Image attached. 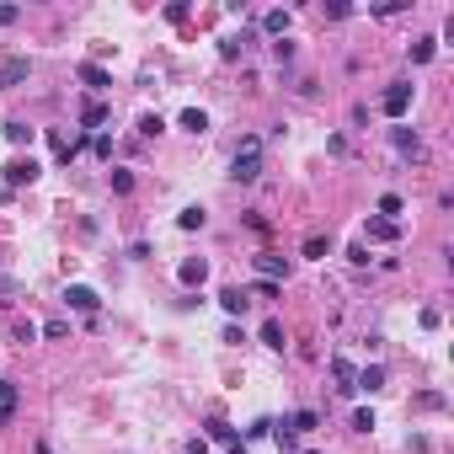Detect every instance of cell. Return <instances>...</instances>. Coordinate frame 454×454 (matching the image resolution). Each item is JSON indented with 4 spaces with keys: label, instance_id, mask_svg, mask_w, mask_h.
<instances>
[{
    "label": "cell",
    "instance_id": "14",
    "mask_svg": "<svg viewBox=\"0 0 454 454\" xmlns=\"http://www.w3.org/2000/svg\"><path fill=\"white\" fill-rule=\"evenodd\" d=\"M395 235H401L395 219H369V240H395Z\"/></svg>",
    "mask_w": 454,
    "mask_h": 454
},
{
    "label": "cell",
    "instance_id": "6",
    "mask_svg": "<svg viewBox=\"0 0 454 454\" xmlns=\"http://www.w3.org/2000/svg\"><path fill=\"white\" fill-rule=\"evenodd\" d=\"M332 380H337V390H342V395L359 390V369H353L347 359H332Z\"/></svg>",
    "mask_w": 454,
    "mask_h": 454
},
{
    "label": "cell",
    "instance_id": "26",
    "mask_svg": "<svg viewBox=\"0 0 454 454\" xmlns=\"http://www.w3.org/2000/svg\"><path fill=\"white\" fill-rule=\"evenodd\" d=\"M273 438H278V449H284V454H294V449H299V443H294V428H289V422L273 433Z\"/></svg>",
    "mask_w": 454,
    "mask_h": 454
},
{
    "label": "cell",
    "instance_id": "19",
    "mask_svg": "<svg viewBox=\"0 0 454 454\" xmlns=\"http://www.w3.org/2000/svg\"><path fill=\"white\" fill-rule=\"evenodd\" d=\"M262 27H267L273 37H284V33H289V11H267V16H262Z\"/></svg>",
    "mask_w": 454,
    "mask_h": 454
},
{
    "label": "cell",
    "instance_id": "18",
    "mask_svg": "<svg viewBox=\"0 0 454 454\" xmlns=\"http://www.w3.org/2000/svg\"><path fill=\"white\" fill-rule=\"evenodd\" d=\"M11 412H16V385L0 380V417H11Z\"/></svg>",
    "mask_w": 454,
    "mask_h": 454
},
{
    "label": "cell",
    "instance_id": "13",
    "mask_svg": "<svg viewBox=\"0 0 454 454\" xmlns=\"http://www.w3.org/2000/svg\"><path fill=\"white\" fill-rule=\"evenodd\" d=\"M182 129H187V134H209V112L204 107H187V112H182Z\"/></svg>",
    "mask_w": 454,
    "mask_h": 454
},
{
    "label": "cell",
    "instance_id": "15",
    "mask_svg": "<svg viewBox=\"0 0 454 454\" xmlns=\"http://www.w3.org/2000/svg\"><path fill=\"white\" fill-rule=\"evenodd\" d=\"M380 385H385V369H380V363L359 369V390H380Z\"/></svg>",
    "mask_w": 454,
    "mask_h": 454
},
{
    "label": "cell",
    "instance_id": "8",
    "mask_svg": "<svg viewBox=\"0 0 454 454\" xmlns=\"http://www.w3.org/2000/svg\"><path fill=\"white\" fill-rule=\"evenodd\" d=\"M257 273L273 284V278H289V262H284V257H273V251H262V257H257Z\"/></svg>",
    "mask_w": 454,
    "mask_h": 454
},
{
    "label": "cell",
    "instance_id": "23",
    "mask_svg": "<svg viewBox=\"0 0 454 454\" xmlns=\"http://www.w3.org/2000/svg\"><path fill=\"white\" fill-rule=\"evenodd\" d=\"M161 129H166V123H161V118H156V112H144V118H139V134H144V139H156V134H161Z\"/></svg>",
    "mask_w": 454,
    "mask_h": 454
},
{
    "label": "cell",
    "instance_id": "9",
    "mask_svg": "<svg viewBox=\"0 0 454 454\" xmlns=\"http://www.w3.org/2000/svg\"><path fill=\"white\" fill-rule=\"evenodd\" d=\"M102 123H107V107H102V102H81V129H102Z\"/></svg>",
    "mask_w": 454,
    "mask_h": 454
},
{
    "label": "cell",
    "instance_id": "17",
    "mask_svg": "<svg viewBox=\"0 0 454 454\" xmlns=\"http://www.w3.org/2000/svg\"><path fill=\"white\" fill-rule=\"evenodd\" d=\"M6 139H11V144H33V129H27L22 118H11V123H6Z\"/></svg>",
    "mask_w": 454,
    "mask_h": 454
},
{
    "label": "cell",
    "instance_id": "12",
    "mask_svg": "<svg viewBox=\"0 0 454 454\" xmlns=\"http://www.w3.org/2000/svg\"><path fill=\"white\" fill-rule=\"evenodd\" d=\"M246 299H251L246 289H219V305H225L230 315H240V310H246Z\"/></svg>",
    "mask_w": 454,
    "mask_h": 454
},
{
    "label": "cell",
    "instance_id": "32",
    "mask_svg": "<svg viewBox=\"0 0 454 454\" xmlns=\"http://www.w3.org/2000/svg\"><path fill=\"white\" fill-rule=\"evenodd\" d=\"M230 454H246V449H240V443H230Z\"/></svg>",
    "mask_w": 454,
    "mask_h": 454
},
{
    "label": "cell",
    "instance_id": "27",
    "mask_svg": "<svg viewBox=\"0 0 454 454\" xmlns=\"http://www.w3.org/2000/svg\"><path fill=\"white\" fill-rule=\"evenodd\" d=\"M315 422H321V417H315V412H294V422H289V428H299V433H310Z\"/></svg>",
    "mask_w": 454,
    "mask_h": 454
},
{
    "label": "cell",
    "instance_id": "4",
    "mask_svg": "<svg viewBox=\"0 0 454 454\" xmlns=\"http://www.w3.org/2000/svg\"><path fill=\"white\" fill-rule=\"evenodd\" d=\"M177 278H182V289H204L209 284V262L204 257H187V262L177 267Z\"/></svg>",
    "mask_w": 454,
    "mask_h": 454
},
{
    "label": "cell",
    "instance_id": "5",
    "mask_svg": "<svg viewBox=\"0 0 454 454\" xmlns=\"http://www.w3.org/2000/svg\"><path fill=\"white\" fill-rule=\"evenodd\" d=\"M64 299H70V310H81V315H96V305H102L96 289H86V284H70V289H64Z\"/></svg>",
    "mask_w": 454,
    "mask_h": 454
},
{
    "label": "cell",
    "instance_id": "2",
    "mask_svg": "<svg viewBox=\"0 0 454 454\" xmlns=\"http://www.w3.org/2000/svg\"><path fill=\"white\" fill-rule=\"evenodd\" d=\"M407 107H412V81H395L390 91L380 96V112H385V118H401Z\"/></svg>",
    "mask_w": 454,
    "mask_h": 454
},
{
    "label": "cell",
    "instance_id": "1",
    "mask_svg": "<svg viewBox=\"0 0 454 454\" xmlns=\"http://www.w3.org/2000/svg\"><path fill=\"white\" fill-rule=\"evenodd\" d=\"M230 177H235V182H257V177H262V139H240Z\"/></svg>",
    "mask_w": 454,
    "mask_h": 454
},
{
    "label": "cell",
    "instance_id": "21",
    "mask_svg": "<svg viewBox=\"0 0 454 454\" xmlns=\"http://www.w3.org/2000/svg\"><path fill=\"white\" fill-rule=\"evenodd\" d=\"M433 59V37H417V43H412V64H428Z\"/></svg>",
    "mask_w": 454,
    "mask_h": 454
},
{
    "label": "cell",
    "instance_id": "22",
    "mask_svg": "<svg viewBox=\"0 0 454 454\" xmlns=\"http://www.w3.org/2000/svg\"><path fill=\"white\" fill-rule=\"evenodd\" d=\"M262 342H267V347H278V353H284V326H278V321H267V326H262Z\"/></svg>",
    "mask_w": 454,
    "mask_h": 454
},
{
    "label": "cell",
    "instance_id": "7",
    "mask_svg": "<svg viewBox=\"0 0 454 454\" xmlns=\"http://www.w3.org/2000/svg\"><path fill=\"white\" fill-rule=\"evenodd\" d=\"M390 139H395V150H401V156H412V161H422V139L412 129H390Z\"/></svg>",
    "mask_w": 454,
    "mask_h": 454
},
{
    "label": "cell",
    "instance_id": "28",
    "mask_svg": "<svg viewBox=\"0 0 454 454\" xmlns=\"http://www.w3.org/2000/svg\"><path fill=\"white\" fill-rule=\"evenodd\" d=\"M353 428H359V433H369V428H374V412H369V407H363V412H353Z\"/></svg>",
    "mask_w": 454,
    "mask_h": 454
},
{
    "label": "cell",
    "instance_id": "30",
    "mask_svg": "<svg viewBox=\"0 0 454 454\" xmlns=\"http://www.w3.org/2000/svg\"><path fill=\"white\" fill-rule=\"evenodd\" d=\"M246 294H257V299H278V284H267V278H262V284L246 289Z\"/></svg>",
    "mask_w": 454,
    "mask_h": 454
},
{
    "label": "cell",
    "instance_id": "10",
    "mask_svg": "<svg viewBox=\"0 0 454 454\" xmlns=\"http://www.w3.org/2000/svg\"><path fill=\"white\" fill-rule=\"evenodd\" d=\"M81 81L91 86V91H107V86H112V75L102 70V64H81Z\"/></svg>",
    "mask_w": 454,
    "mask_h": 454
},
{
    "label": "cell",
    "instance_id": "25",
    "mask_svg": "<svg viewBox=\"0 0 454 454\" xmlns=\"http://www.w3.org/2000/svg\"><path fill=\"white\" fill-rule=\"evenodd\" d=\"M395 214H401V198H395V192H385V198H380V219H395Z\"/></svg>",
    "mask_w": 454,
    "mask_h": 454
},
{
    "label": "cell",
    "instance_id": "16",
    "mask_svg": "<svg viewBox=\"0 0 454 454\" xmlns=\"http://www.w3.org/2000/svg\"><path fill=\"white\" fill-rule=\"evenodd\" d=\"M246 43H251V33H235V37H225V43H219V54H225V59H235V54H246Z\"/></svg>",
    "mask_w": 454,
    "mask_h": 454
},
{
    "label": "cell",
    "instance_id": "11",
    "mask_svg": "<svg viewBox=\"0 0 454 454\" xmlns=\"http://www.w3.org/2000/svg\"><path fill=\"white\" fill-rule=\"evenodd\" d=\"M27 81V59H6L0 64V86H22Z\"/></svg>",
    "mask_w": 454,
    "mask_h": 454
},
{
    "label": "cell",
    "instance_id": "31",
    "mask_svg": "<svg viewBox=\"0 0 454 454\" xmlns=\"http://www.w3.org/2000/svg\"><path fill=\"white\" fill-rule=\"evenodd\" d=\"M16 16H22V11H16V6H0V27H11Z\"/></svg>",
    "mask_w": 454,
    "mask_h": 454
},
{
    "label": "cell",
    "instance_id": "29",
    "mask_svg": "<svg viewBox=\"0 0 454 454\" xmlns=\"http://www.w3.org/2000/svg\"><path fill=\"white\" fill-rule=\"evenodd\" d=\"M305 257H326V235H310V240H305Z\"/></svg>",
    "mask_w": 454,
    "mask_h": 454
},
{
    "label": "cell",
    "instance_id": "20",
    "mask_svg": "<svg viewBox=\"0 0 454 454\" xmlns=\"http://www.w3.org/2000/svg\"><path fill=\"white\" fill-rule=\"evenodd\" d=\"M177 225H182V230H204V209H198V204H192V209H182V214H177Z\"/></svg>",
    "mask_w": 454,
    "mask_h": 454
},
{
    "label": "cell",
    "instance_id": "3",
    "mask_svg": "<svg viewBox=\"0 0 454 454\" xmlns=\"http://www.w3.org/2000/svg\"><path fill=\"white\" fill-rule=\"evenodd\" d=\"M37 177H43V166H37L33 156H27V161L16 156L11 166H6V187H22V182H37Z\"/></svg>",
    "mask_w": 454,
    "mask_h": 454
},
{
    "label": "cell",
    "instance_id": "24",
    "mask_svg": "<svg viewBox=\"0 0 454 454\" xmlns=\"http://www.w3.org/2000/svg\"><path fill=\"white\" fill-rule=\"evenodd\" d=\"M209 438H219L230 449V443H235V428H225V422H209Z\"/></svg>",
    "mask_w": 454,
    "mask_h": 454
}]
</instances>
